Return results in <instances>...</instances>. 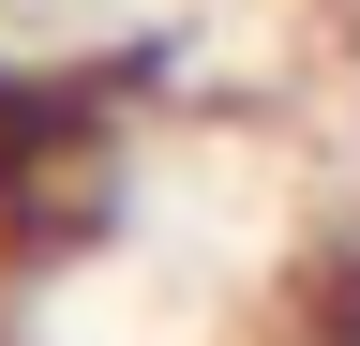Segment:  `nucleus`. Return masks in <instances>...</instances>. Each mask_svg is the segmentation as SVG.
Instances as JSON below:
<instances>
[{"instance_id":"f257e3e1","label":"nucleus","mask_w":360,"mask_h":346,"mask_svg":"<svg viewBox=\"0 0 360 346\" xmlns=\"http://www.w3.org/2000/svg\"><path fill=\"white\" fill-rule=\"evenodd\" d=\"M270 346H360V241H330V256H315V271L285 286Z\"/></svg>"}]
</instances>
